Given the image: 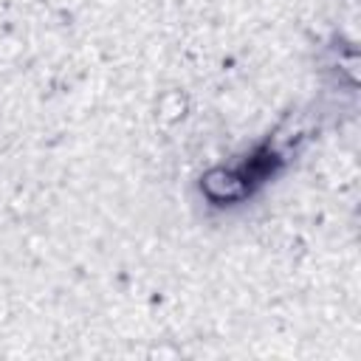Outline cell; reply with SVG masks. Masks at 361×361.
<instances>
[{"label":"cell","instance_id":"6da1fadb","mask_svg":"<svg viewBox=\"0 0 361 361\" xmlns=\"http://www.w3.org/2000/svg\"><path fill=\"white\" fill-rule=\"evenodd\" d=\"M200 189L206 192L209 200L214 203H231L248 195L251 189V175L245 169H231V166H214L200 178Z\"/></svg>","mask_w":361,"mask_h":361}]
</instances>
